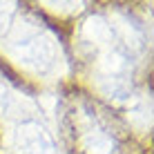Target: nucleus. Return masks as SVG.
Masks as SVG:
<instances>
[]
</instances>
